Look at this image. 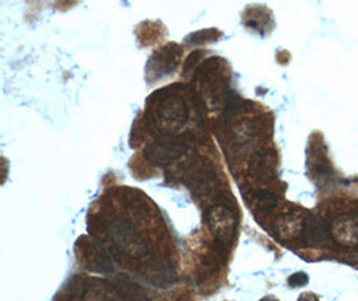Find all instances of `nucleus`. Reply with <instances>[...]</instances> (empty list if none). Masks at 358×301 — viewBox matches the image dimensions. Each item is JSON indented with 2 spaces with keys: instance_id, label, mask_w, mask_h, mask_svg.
<instances>
[{
  "instance_id": "obj_1",
  "label": "nucleus",
  "mask_w": 358,
  "mask_h": 301,
  "mask_svg": "<svg viewBox=\"0 0 358 301\" xmlns=\"http://www.w3.org/2000/svg\"><path fill=\"white\" fill-rule=\"evenodd\" d=\"M108 235L120 254L138 260L148 254L147 241L138 233L134 225L127 219H114L109 222Z\"/></svg>"
},
{
  "instance_id": "obj_2",
  "label": "nucleus",
  "mask_w": 358,
  "mask_h": 301,
  "mask_svg": "<svg viewBox=\"0 0 358 301\" xmlns=\"http://www.w3.org/2000/svg\"><path fill=\"white\" fill-rule=\"evenodd\" d=\"M207 222L219 249L231 245L238 229V217L232 207L224 204L212 206L207 213Z\"/></svg>"
},
{
  "instance_id": "obj_3",
  "label": "nucleus",
  "mask_w": 358,
  "mask_h": 301,
  "mask_svg": "<svg viewBox=\"0 0 358 301\" xmlns=\"http://www.w3.org/2000/svg\"><path fill=\"white\" fill-rule=\"evenodd\" d=\"M188 119V106L180 96H165L156 108V125L165 133L176 131Z\"/></svg>"
},
{
  "instance_id": "obj_4",
  "label": "nucleus",
  "mask_w": 358,
  "mask_h": 301,
  "mask_svg": "<svg viewBox=\"0 0 358 301\" xmlns=\"http://www.w3.org/2000/svg\"><path fill=\"white\" fill-rule=\"evenodd\" d=\"M188 150L185 143L176 140H159L150 143L144 152V157L153 165H168L181 159Z\"/></svg>"
},
{
  "instance_id": "obj_5",
  "label": "nucleus",
  "mask_w": 358,
  "mask_h": 301,
  "mask_svg": "<svg viewBox=\"0 0 358 301\" xmlns=\"http://www.w3.org/2000/svg\"><path fill=\"white\" fill-rule=\"evenodd\" d=\"M301 237L308 248L322 249L327 245L330 229L321 216L308 214L301 225Z\"/></svg>"
},
{
  "instance_id": "obj_6",
  "label": "nucleus",
  "mask_w": 358,
  "mask_h": 301,
  "mask_svg": "<svg viewBox=\"0 0 358 301\" xmlns=\"http://www.w3.org/2000/svg\"><path fill=\"white\" fill-rule=\"evenodd\" d=\"M330 235L342 247H358L357 213H345L338 216L330 226Z\"/></svg>"
},
{
  "instance_id": "obj_7",
  "label": "nucleus",
  "mask_w": 358,
  "mask_h": 301,
  "mask_svg": "<svg viewBox=\"0 0 358 301\" xmlns=\"http://www.w3.org/2000/svg\"><path fill=\"white\" fill-rule=\"evenodd\" d=\"M141 274L149 284L159 288H168L176 281V270L173 268L172 263L165 258H159L148 263Z\"/></svg>"
},
{
  "instance_id": "obj_8",
  "label": "nucleus",
  "mask_w": 358,
  "mask_h": 301,
  "mask_svg": "<svg viewBox=\"0 0 358 301\" xmlns=\"http://www.w3.org/2000/svg\"><path fill=\"white\" fill-rule=\"evenodd\" d=\"M185 182L197 194H208L215 189V175L204 163H196L185 173Z\"/></svg>"
},
{
  "instance_id": "obj_9",
  "label": "nucleus",
  "mask_w": 358,
  "mask_h": 301,
  "mask_svg": "<svg viewBox=\"0 0 358 301\" xmlns=\"http://www.w3.org/2000/svg\"><path fill=\"white\" fill-rule=\"evenodd\" d=\"M89 248H90L87 252L89 258H86V265L90 268V270H94L98 273L113 272L112 258L109 256V252L105 249V247L101 242L92 240Z\"/></svg>"
},
{
  "instance_id": "obj_10",
  "label": "nucleus",
  "mask_w": 358,
  "mask_h": 301,
  "mask_svg": "<svg viewBox=\"0 0 358 301\" xmlns=\"http://www.w3.org/2000/svg\"><path fill=\"white\" fill-rule=\"evenodd\" d=\"M85 301H122L114 286H108L102 281H90L83 288Z\"/></svg>"
},
{
  "instance_id": "obj_11",
  "label": "nucleus",
  "mask_w": 358,
  "mask_h": 301,
  "mask_svg": "<svg viewBox=\"0 0 358 301\" xmlns=\"http://www.w3.org/2000/svg\"><path fill=\"white\" fill-rule=\"evenodd\" d=\"M251 173L258 179L267 181L275 175V161L268 150L259 152L251 162Z\"/></svg>"
},
{
  "instance_id": "obj_12",
  "label": "nucleus",
  "mask_w": 358,
  "mask_h": 301,
  "mask_svg": "<svg viewBox=\"0 0 358 301\" xmlns=\"http://www.w3.org/2000/svg\"><path fill=\"white\" fill-rule=\"evenodd\" d=\"M114 288L117 289V292L124 300L129 299V300L138 301L145 299V293L143 288L125 274H118L114 279Z\"/></svg>"
},
{
  "instance_id": "obj_13",
  "label": "nucleus",
  "mask_w": 358,
  "mask_h": 301,
  "mask_svg": "<svg viewBox=\"0 0 358 301\" xmlns=\"http://www.w3.org/2000/svg\"><path fill=\"white\" fill-rule=\"evenodd\" d=\"M254 203L258 206L259 210L263 212H271L278 204V198L271 193V191H266V189H259L255 191L254 196Z\"/></svg>"
},
{
  "instance_id": "obj_14",
  "label": "nucleus",
  "mask_w": 358,
  "mask_h": 301,
  "mask_svg": "<svg viewBox=\"0 0 358 301\" xmlns=\"http://www.w3.org/2000/svg\"><path fill=\"white\" fill-rule=\"evenodd\" d=\"M308 283H309V276L305 272H296L293 276L289 277V284L294 288L306 286Z\"/></svg>"
},
{
  "instance_id": "obj_15",
  "label": "nucleus",
  "mask_w": 358,
  "mask_h": 301,
  "mask_svg": "<svg viewBox=\"0 0 358 301\" xmlns=\"http://www.w3.org/2000/svg\"><path fill=\"white\" fill-rule=\"evenodd\" d=\"M298 301H318V299H317L314 295L308 293V295H303V296H301V298H299V300Z\"/></svg>"
},
{
  "instance_id": "obj_16",
  "label": "nucleus",
  "mask_w": 358,
  "mask_h": 301,
  "mask_svg": "<svg viewBox=\"0 0 358 301\" xmlns=\"http://www.w3.org/2000/svg\"><path fill=\"white\" fill-rule=\"evenodd\" d=\"M262 301H277V300H270V299H264V300H262Z\"/></svg>"
}]
</instances>
